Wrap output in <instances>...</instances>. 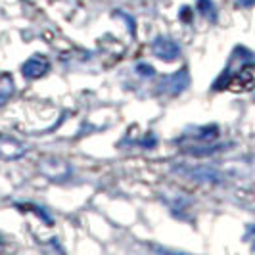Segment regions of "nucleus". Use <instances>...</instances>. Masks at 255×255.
<instances>
[{"mask_svg": "<svg viewBox=\"0 0 255 255\" xmlns=\"http://www.w3.org/2000/svg\"><path fill=\"white\" fill-rule=\"evenodd\" d=\"M152 52L159 58V60H167L173 62L180 56V46L173 40V38L157 37L152 42Z\"/></svg>", "mask_w": 255, "mask_h": 255, "instance_id": "obj_1", "label": "nucleus"}, {"mask_svg": "<svg viewBox=\"0 0 255 255\" xmlns=\"http://www.w3.org/2000/svg\"><path fill=\"white\" fill-rule=\"evenodd\" d=\"M48 69H50L48 60H46L44 56H40V54L31 56L25 64L21 65L23 77H27V79H38V77L46 75V73H48Z\"/></svg>", "mask_w": 255, "mask_h": 255, "instance_id": "obj_2", "label": "nucleus"}, {"mask_svg": "<svg viewBox=\"0 0 255 255\" xmlns=\"http://www.w3.org/2000/svg\"><path fill=\"white\" fill-rule=\"evenodd\" d=\"M188 85V71L186 69H179L177 73L165 77L159 85V90L161 92H167V94H179L182 90L186 89Z\"/></svg>", "mask_w": 255, "mask_h": 255, "instance_id": "obj_3", "label": "nucleus"}, {"mask_svg": "<svg viewBox=\"0 0 255 255\" xmlns=\"http://www.w3.org/2000/svg\"><path fill=\"white\" fill-rule=\"evenodd\" d=\"M232 90H252L255 87V65H244L234 75V79L227 85Z\"/></svg>", "mask_w": 255, "mask_h": 255, "instance_id": "obj_4", "label": "nucleus"}, {"mask_svg": "<svg viewBox=\"0 0 255 255\" xmlns=\"http://www.w3.org/2000/svg\"><path fill=\"white\" fill-rule=\"evenodd\" d=\"M177 171L194 180H200V182H217L219 180V175L209 167H190V169L184 167V169H177Z\"/></svg>", "mask_w": 255, "mask_h": 255, "instance_id": "obj_5", "label": "nucleus"}, {"mask_svg": "<svg viewBox=\"0 0 255 255\" xmlns=\"http://www.w3.org/2000/svg\"><path fill=\"white\" fill-rule=\"evenodd\" d=\"M23 153V148H21V144H17L15 140L12 138H4V136H0V155H4V157H19Z\"/></svg>", "mask_w": 255, "mask_h": 255, "instance_id": "obj_6", "label": "nucleus"}, {"mask_svg": "<svg viewBox=\"0 0 255 255\" xmlns=\"http://www.w3.org/2000/svg\"><path fill=\"white\" fill-rule=\"evenodd\" d=\"M198 10L202 15H205L209 21L217 19V12H215V4L211 0H198Z\"/></svg>", "mask_w": 255, "mask_h": 255, "instance_id": "obj_7", "label": "nucleus"}, {"mask_svg": "<svg viewBox=\"0 0 255 255\" xmlns=\"http://www.w3.org/2000/svg\"><path fill=\"white\" fill-rule=\"evenodd\" d=\"M136 71H138V73H142V75H153V71H155V69H153L152 65H148V64H138V65H136Z\"/></svg>", "mask_w": 255, "mask_h": 255, "instance_id": "obj_8", "label": "nucleus"}, {"mask_svg": "<svg viewBox=\"0 0 255 255\" xmlns=\"http://www.w3.org/2000/svg\"><path fill=\"white\" fill-rule=\"evenodd\" d=\"M236 4H238V6H244V8H250V6L255 4V0H236Z\"/></svg>", "mask_w": 255, "mask_h": 255, "instance_id": "obj_9", "label": "nucleus"}]
</instances>
